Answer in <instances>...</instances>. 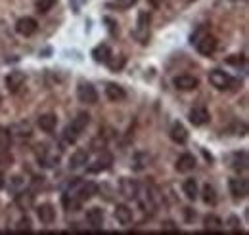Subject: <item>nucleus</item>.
I'll list each match as a JSON object with an SVG mask.
<instances>
[{
  "instance_id": "nucleus-9",
  "label": "nucleus",
  "mask_w": 249,
  "mask_h": 235,
  "mask_svg": "<svg viewBox=\"0 0 249 235\" xmlns=\"http://www.w3.org/2000/svg\"><path fill=\"white\" fill-rule=\"evenodd\" d=\"M228 189H230V193H232L234 199H246L249 193L248 182L242 180V178H232L228 182Z\"/></svg>"
},
{
  "instance_id": "nucleus-1",
  "label": "nucleus",
  "mask_w": 249,
  "mask_h": 235,
  "mask_svg": "<svg viewBox=\"0 0 249 235\" xmlns=\"http://www.w3.org/2000/svg\"><path fill=\"white\" fill-rule=\"evenodd\" d=\"M89 122H90L89 113H85V111L77 113V117L73 118V122L63 130V140H65V144H75L77 138L81 136V132L89 126Z\"/></svg>"
},
{
  "instance_id": "nucleus-26",
  "label": "nucleus",
  "mask_w": 249,
  "mask_h": 235,
  "mask_svg": "<svg viewBox=\"0 0 249 235\" xmlns=\"http://www.w3.org/2000/svg\"><path fill=\"white\" fill-rule=\"evenodd\" d=\"M201 195H203V201L207 203V205H217L218 197H217V189L211 185V184H205L203 185V191H201Z\"/></svg>"
},
{
  "instance_id": "nucleus-37",
  "label": "nucleus",
  "mask_w": 249,
  "mask_h": 235,
  "mask_svg": "<svg viewBox=\"0 0 249 235\" xmlns=\"http://www.w3.org/2000/svg\"><path fill=\"white\" fill-rule=\"evenodd\" d=\"M148 2H150V4L154 6V8H159V6L163 4V0H148Z\"/></svg>"
},
{
  "instance_id": "nucleus-15",
  "label": "nucleus",
  "mask_w": 249,
  "mask_h": 235,
  "mask_svg": "<svg viewBox=\"0 0 249 235\" xmlns=\"http://www.w3.org/2000/svg\"><path fill=\"white\" fill-rule=\"evenodd\" d=\"M89 159H90V151L89 149H77L71 159H69V167L71 168H81V167H87L89 165Z\"/></svg>"
},
{
  "instance_id": "nucleus-19",
  "label": "nucleus",
  "mask_w": 249,
  "mask_h": 235,
  "mask_svg": "<svg viewBox=\"0 0 249 235\" xmlns=\"http://www.w3.org/2000/svg\"><path fill=\"white\" fill-rule=\"evenodd\" d=\"M194 168H196V159H194V155L182 153V155L178 157V161H177V170L186 174V172L194 170Z\"/></svg>"
},
{
  "instance_id": "nucleus-29",
  "label": "nucleus",
  "mask_w": 249,
  "mask_h": 235,
  "mask_svg": "<svg viewBox=\"0 0 249 235\" xmlns=\"http://www.w3.org/2000/svg\"><path fill=\"white\" fill-rule=\"evenodd\" d=\"M10 132L16 134V136H19V138H29V136H31V126H29L27 122H19V124L12 126Z\"/></svg>"
},
{
  "instance_id": "nucleus-8",
  "label": "nucleus",
  "mask_w": 249,
  "mask_h": 235,
  "mask_svg": "<svg viewBox=\"0 0 249 235\" xmlns=\"http://www.w3.org/2000/svg\"><path fill=\"white\" fill-rule=\"evenodd\" d=\"M111 165H113V157H111V153H107V151H102V155L94 161L92 165L87 168L90 174H98V172H102V170H107V168H111Z\"/></svg>"
},
{
  "instance_id": "nucleus-35",
  "label": "nucleus",
  "mask_w": 249,
  "mask_h": 235,
  "mask_svg": "<svg viewBox=\"0 0 249 235\" xmlns=\"http://www.w3.org/2000/svg\"><path fill=\"white\" fill-rule=\"evenodd\" d=\"M226 61H228V63H232V65H240V63H244L246 59H244V56H230Z\"/></svg>"
},
{
  "instance_id": "nucleus-2",
  "label": "nucleus",
  "mask_w": 249,
  "mask_h": 235,
  "mask_svg": "<svg viewBox=\"0 0 249 235\" xmlns=\"http://www.w3.org/2000/svg\"><path fill=\"white\" fill-rule=\"evenodd\" d=\"M209 83H211L217 90H232L236 84H238L236 79H232L228 73L218 71V69H215V71L209 73Z\"/></svg>"
},
{
  "instance_id": "nucleus-30",
  "label": "nucleus",
  "mask_w": 249,
  "mask_h": 235,
  "mask_svg": "<svg viewBox=\"0 0 249 235\" xmlns=\"http://www.w3.org/2000/svg\"><path fill=\"white\" fill-rule=\"evenodd\" d=\"M136 2H138V0H111V2H107L106 6H107L109 10H128V8H132Z\"/></svg>"
},
{
  "instance_id": "nucleus-25",
  "label": "nucleus",
  "mask_w": 249,
  "mask_h": 235,
  "mask_svg": "<svg viewBox=\"0 0 249 235\" xmlns=\"http://www.w3.org/2000/svg\"><path fill=\"white\" fill-rule=\"evenodd\" d=\"M38 163L42 165V167H46V168H52V167H58V163H60V155H56V153H42V155H38Z\"/></svg>"
},
{
  "instance_id": "nucleus-3",
  "label": "nucleus",
  "mask_w": 249,
  "mask_h": 235,
  "mask_svg": "<svg viewBox=\"0 0 249 235\" xmlns=\"http://www.w3.org/2000/svg\"><path fill=\"white\" fill-rule=\"evenodd\" d=\"M148 34H150V14H148V12H140V14H138V23H136V29L132 33V36H134L138 42L146 44Z\"/></svg>"
},
{
  "instance_id": "nucleus-41",
  "label": "nucleus",
  "mask_w": 249,
  "mask_h": 235,
  "mask_svg": "<svg viewBox=\"0 0 249 235\" xmlns=\"http://www.w3.org/2000/svg\"><path fill=\"white\" fill-rule=\"evenodd\" d=\"M0 103H2V98H0Z\"/></svg>"
},
{
  "instance_id": "nucleus-10",
  "label": "nucleus",
  "mask_w": 249,
  "mask_h": 235,
  "mask_svg": "<svg viewBox=\"0 0 249 235\" xmlns=\"http://www.w3.org/2000/svg\"><path fill=\"white\" fill-rule=\"evenodd\" d=\"M190 122L194 124V126H203V124H207L209 122V111H207V107L205 105H196V107H192L190 109Z\"/></svg>"
},
{
  "instance_id": "nucleus-4",
  "label": "nucleus",
  "mask_w": 249,
  "mask_h": 235,
  "mask_svg": "<svg viewBox=\"0 0 249 235\" xmlns=\"http://www.w3.org/2000/svg\"><path fill=\"white\" fill-rule=\"evenodd\" d=\"M10 146H12V132H10V128L0 126V163H4V165L12 163Z\"/></svg>"
},
{
  "instance_id": "nucleus-39",
  "label": "nucleus",
  "mask_w": 249,
  "mask_h": 235,
  "mask_svg": "<svg viewBox=\"0 0 249 235\" xmlns=\"http://www.w3.org/2000/svg\"><path fill=\"white\" fill-rule=\"evenodd\" d=\"M186 2H194V0H186Z\"/></svg>"
},
{
  "instance_id": "nucleus-17",
  "label": "nucleus",
  "mask_w": 249,
  "mask_h": 235,
  "mask_svg": "<svg viewBox=\"0 0 249 235\" xmlns=\"http://www.w3.org/2000/svg\"><path fill=\"white\" fill-rule=\"evenodd\" d=\"M87 222H89V226H92L94 230H100L102 224H104V210L98 208V206L89 208L87 210Z\"/></svg>"
},
{
  "instance_id": "nucleus-32",
  "label": "nucleus",
  "mask_w": 249,
  "mask_h": 235,
  "mask_svg": "<svg viewBox=\"0 0 249 235\" xmlns=\"http://www.w3.org/2000/svg\"><path fill=\"white\" fill-rule=\"evenodd\" d=\"M18 230H19V232H23V230H25V232H31V220H29L27 216L21 218V220L18 222Z\"/></svg>"
},
{
  "instance_id": "nucleus-13",
  "label": "nucleus",
  "mask_w": 249,
  "mask_h": 235,
  "mask_svg": "<svg viewBox=\"0 0 249 235\" xmlns=\"http://www.w3.org/2000/svg\"><path fill=\"white\" fill-rule=\"evenodd\" d=\"M38 29V23H36V19H33V17H21V19H18V23H16V31L21 34V36H31L35 34Z\"/></svg>"
},
{
  "instance_id": "nucleus-40",
  "label": "nucleus",
  "mask_w": 249,
  "mask_h": 235,
  "mask_svg": "<svg viewBox=\"0 0 249 235\" xmlns=\"http://www.w3.org/2000/svg\"><path fill=\"white\" fill-rule=\"evenodd\" d=\"M232 2H238V0H232Z\"/></svg>"
},
{
  "instance_id": "nucleus-11",
  "label": "nucleus",
  "mask_w": 249,
  "mask_h": 235,
  "mask_svg": "<svg viewBox=\"0 0 249 235\" xmlns=\"http://www.w3.org/2000/svg\"><path fill=\"white\" fill-rule=\"evenodd\" d=\"M173 84L178 90H184V92H190V90H196L199 86V81L194 77V75H178L173 79Z\"/></svg>"
},
{
  "instance_id": "nucleus-34",
  "label": "nucleus",
  "mask_w": 249,
  "mask_h": 235,
  "mask_svg": "<svg viewBox=\"0 0 249 235\" xmlns=\"http://www.w3.org/2000/svg\"><path fill=\"white\" fill-rule=\"evenodd\" d=\"M163 232H173V234H178V226H175V222H165V224H163Z\"/></svg>"
},
{
  "instance_id": "nucleus-24",
  "label": "nucleus",
  "mask_w": 249,
  "mask_h": 235,
  "mask_svg": "<svg viewBox=\"0 0 249 235\" xmlns=\"http://www.w3.org/2000/svg\"><path fill=\"white\" fill-rule=\"evenodd\" d=\"M232 168H234L236 172H244V170L248 168V153H246V151L234 153V157H232Z\"/></svg>"
},
{
  "instance_id": "nucleus-22",
  "label": "nucleus",
  "mask_w": 249,
  "mask_h": 235,
  "mask_svg": "<svg viewBox=\"0 0 249 235\" xmlns=\"http://www.w3.org/2000/svg\"><path fill=\"white\" fill-rule=\"evenodd\" d=\"M113 214H115V218H117V222H119L121 226H128V224L132 222V210L126 205H117Z\"/></svg>"
},
{
  "instance_id": "nucleus-7",
  "label": "nucleus",
  "mask_w": 249,
  "mask_h": 235,
  "mask_svg": "<svg viewBox=\"0 0 249 235\" xmlns=\"http://www.w3.org/2000/svg\"><path fill=\"white\" fill-rule=\"evenodd\" d=\"M119 191L124 199H138V193H140V184L132 178H123L121 184H119Z\"/></svg>"
},
{
  "instance_id": "nucleus-14",
  "label": "nucleus",
  "mask_w": 249,
  "mask_h": 235,
  "mask_svg": "<svg viewBox=\"0 0 249 235\" xmlns=\"http://www.w3.org/2000/svg\"><path fill=\"white\" fill-rule=\"evenodd\" d=\"M36 216L42 224H52L56 220V208L50 205V203H44V205L36 206Z\"/></svg>"
},
{
  "instance_id": "nucleus-21",
  "label": "nucleus",
  "mask_w": 249,
  "mask_h": 235,
  "mask_svg": "<svg viewBox=\"0 0 249 235\" xmlns=\"http://www.w3.org/2000/svg\"><path fill=\"white\" fill-rule=\"evenodd\" d=\"M106 96H107L111 101H123L124 98H126V92H124L123 86H119V84H115V83H109V84L106 86Z\"/></svg>"
},
{
  "instance_id": "nucleus-6",
  "label": "nucleus",
  "mask_w": 249,
  "mask_h": 235,
  "mask_svg": "<svg viewBox=\"0 0 249 235\" xmlns=\"http://www.w3.org/2000/svg\"><path fill=\"white\" fill-rule=\"evenodd\" d=\"M77 98H79V101L89 103V105L98 103V92H96V88H94L90 83H81V84H79V88H77Z\"/></svg>"
},
{
  "instance_id": "nucleus-31",
  "label": "nucleus",
  "mask_w": 249,
  "mask_h": 235,
  "mask_svg": "<svg viewBox=\"0 0 249 235\" xmlns=\"http://www.w3.org/2000/svg\"><path fill=\"white\" fill-rule=\"evenodd\" d=\"M54 6H56V0H36V10H38L40 14L50 12Z\"/></svg>"
},
{
  "instance_id": "nucleus-36",
  "label": "nucleus",
  "mask_w": 249,
  "mask_h": 235,
  "mask_svg": "<svg viewBox=\"0 0 249 235\" xmlns=\"http://www.w3.org/2000/svg\"><path fill=\"white\" fill-rule=\"evenodd\" d=\"M106 23H107V25H111V27H109V31H111V34H115V33H117V31H115V21H113V19L106 17Z\"/></svg>"
},
{
  "instance_id": "nucleus-27",
  "label": "nucleus",
  "mask_w": 249,
  "mask_h": 235,
  "mask_svg": "<svg viewBox=\"0 0 249 235\" xmlns=\"http://www.w3.org/2000/svg\"><path fill=\"white\" fill-rule=\"evenodd\" d=\"M182 189H184V195H186L190 201H196V197H197V182L194 178H190V180L184 182Z\"/></svg>"
},
{
  "instance_id": "nucleus-23",
  "label": "nucleus",
  "mask_w": 249,
  "mask_h": 235,
  "mask_svg": "<svg viewBox=\"0 0 249 235\" xmlns=\"http://www.w3.org/2000/svg\"><path fill=\"white\" fill-rule=\"evenodd\" d=\"M35 203V195H33V191H19L18 195H16V205L19 206L21 210H29Z\"/></svg>"
},
{
  "instance_id": "nucleus-33",
  "label": "nucleus",
  "mask_w": 249,
  "mask_h": 235,
  "mask_svg": "<svg viewBox=\"0 0 249 235\" xmlns=\"http://www.w3.org/2000/svg\"><path fill=\"white\" fill-rule=\"evenodd\" d=\"M107 65H109V69H111V71H117V69H121V67L124 65V58L109 59V61H107Z\"/></svg>"
},
{
  "instance_id": "nucleus-38",
  "label": "nucleus",
  "mask_w": 249,
  "mask_h": 235,
  "mask_svg": "<svg viewBox=\"0 0 249 235\" xmlns=\"http://www.w3.org/2000/svg\"><path fill=\"white\" fill-rule=\"evenodd\" d=\"M4 182H6V180H4V174H2V172H0V189H2V187H4Z\"/></svg>"
},
{
  "instance_id": "nucleus-28",
  "label": "nucleus",
  "mask_w": 249,
  "mask_h": 235,
  "mask_svg": "<svg viewBox=\"0 0 249 235\" xmlns=\"http://www.w3.org/2000/svg\"><path fill=\"white\" fill-rule=\"evenodd\" d=\"M203 226H205V230H209V232H217L220 230V226H222V220L215 216V214H207L205 218H203Z\"/></svg>"
},
{
  "instance_id": "nucleus-12",
  "label": "nucleus",
  "mask_w": 249,
  "mask_h": 235,
  "mask_svg": "<svg viewBox=\"0 0 249 235\" xmlns=\"http://www.w3.org/2000/svg\"><path fill=\"white\" fill-rule=\"evenodd\" d=\"M23 84H25V73H21V71H14V73H10L6 77V88L10 90L12 94L19 92L23 88Z\"/></svg>"
},
{
  "instance_id": "nucleus-5",
  "label": "nucleus",
  "mask_w": 249,
  "mask_h": 235,
  "mask_svg": "<svg viewBox=\"0 0 249 235\" xmlns=\"http://www.w3.org/2000/svg\"><path fill=\"white\" fill-rule=\"evenodd\" d=\"M194 44H196V50L201 56H211L217 50V38L211 36V34H201Z\"/></svg>"
},
{
  "instance_id": "nucleus-16",
  "label": "nucleus",
  "mask_w": 249,
  "mask_h": 235,
  "mask_svg": "<svg viewBox=\"0 0 249 235\" xmlns=\"http://www.w3.org/2000/svg\"><path fill=\"white\" fill-rule=\"evenodd\" d=\"M171 140L173 142H177V144H186L188 142V130H186V126L182 124V122H175L173 126H171Z\"/></svg>"
},
{
  "instance_id": "nucleus-18",
  "label": "nucleus",
  "mask_w": 249,
  "mask_h": 235,
  "mask_svg": "<svg viewBox=\"0 0 249 235\" xmlns=\"http://www.w3.org/2000/svg\"><path fill=\"white\" fill-rule=\"evenodd\" d=\"M38 128L44 130V132H54L56 130V124H58V117L52 115V113H46V115H40L36 120Z\"/></svg>"
},
{
  "instance_id": "nucleus-20",
  "label": "nucleus",
  "mask_w": 249,
  "mask_h": 235,
  "mask_svg": "<svg viewBox=\"0 0 249 235\" xmlns=\"http://www.w3.org/2000/svg\"><path fill=\"white\" fill-rule=\"evenodd\" d=\"M92 58L96 63H107L109 59L113 58L111 56V48L107 46V44H100V46H96L92 50Z\"/></svg>"
}]
</instances>
